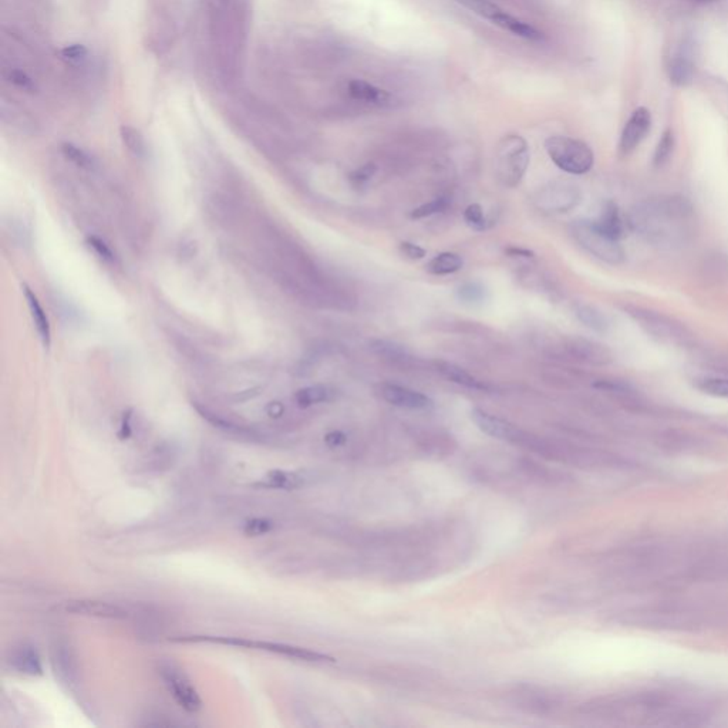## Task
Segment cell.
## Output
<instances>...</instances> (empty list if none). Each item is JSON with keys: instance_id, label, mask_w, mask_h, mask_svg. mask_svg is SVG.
Instances as JSON below:
<instances>
[{"instance_id": "1", "label": "cell", "mask_w": 728, "mask_h": 728, "mask_svg": "<svg viewBox=\"0 0 728 728\" xmlns=\"http://www.w3.org/2000/svg\"><path fill=\"white\" fill-rule=\"evenodd\" d=\"M629 228L651 246L675 251L697 234V215L689 198L664 194L637 202L628 216Z\"/></svg>"}, {"instance_id": "2", "label": "cell", "mask_w": 728, "mask_h": 728, "mask_svg": "<svg viewBox=\"0 0 728 728\" xmlns=\"http://www.w3.org/2000/svg\"><path fill=\"white\" fill-rule=\"evenodd\" d=\"M529 161V147L524 137L518 134L502 137L495 150L496 180L507 188L518 187L528 171Z\"/></svg>"}, {"instance_id": "3", "label": "cell", "mask_w": 728, "mask_h": 728, "mask_svg": "<svg viewBox=\"0 0 728 728\" xmlns=\"http://www.w3.org/2000/svg\"><path fill=\"white\" fill-rule=\"evenodd\" d=\"M170 642L173 643H213V644H222V646H234V647H244V649H253V650H262L274 653L279 656H286L291 658L309 661V663H323L330 661L333 663L334 658L317 653L309 649L292 646V644H284V643H274V642H265V640H251L245 637H232V636H176L171 637Z\"/></svg>"}, {"instance_id": "4", "label": "cell", "mask_w": 728, "mask_h": 728, "mask_svg": "<svg viewBox=\"0 0 728 728\" xmlns=\"http://www.w3.org/2000/svg\"><path fill=\"white\" fill-rule=\"evenodd\" d=\"M625 310L650 338L660 343L680 348L693 343V334L687 330L686 326L673 317H668L661 312L642 306H628Z\"/></svg>"}, {"instance_id": "5", "label": "cell", "mask_w": 728, "mask_h": 728, "mask_svg": "<svg viewBox=\"0 0 728 728\" xmlns=\"http://www.w3.org/2000/svg\"><path fill=\"white\" fill-rule=\"evenodd\" d=\"M545 150L559 170L572 176H583L589 173L595 164L592 148L576 138L552 135L546 138Z\"/></svg>"}, {"instance_id": "6", "label": "cell", "mask_w": 728, "mask_h": 728, "mask_svg": "<svg viewBox=\"0 0 728 728\" xmlns=\"http://www.w3.org/2000/svg\"><path fill=\"white\" fill-rule=\"evenodd\" d=\"M569 232L581 248L599 260L611 266H619L625 262L626 255L619 241L602 232L596 227L595 220H574L569 227Z\"/></svg>"}, {"instance_id": "7", "label": "cell", "mask_w": 728, "mask_h": 728, "mask_svg": "<svg viewBox=\"0 0 728 728\" xmlns=\"http://www.w3.org/2000/svg\"><path fill=\"white\" fill-rule=\"evenodd\" d=\"M158 675L180 707L188 713H198L202 708L201 696L180 666L168 660L159 661Z\"/></svg>"}, {"instance_id": "8", "label": "cell", "mask_w": 728, "mask_h": 728, "mask_svg": "<svg viewBox=\"0 0 728 728\" xmlns=\"http://www.w3.org/2000/svg\"><path fill=\"white\" fill-rule=\"evenodd\" d=\"M582 192L579 187L568 181H555L539 188L534 197V204L541 212L565 213L579 205Z\"/></svg>"}, {"instance_id": "9", "label": "cell", "mask_w": 728, "mask_h": 728, "mask_svg": "<svg viewBox=\"0 0 728 728\" xmlns=\"http://www.w3.org/2000/svg\"><path fill=\"white\" fill-rule=\"evenodd\" d=\"M651 128V114L646 107L636 108L623 127L619 150L623 155L632 154L647 137Z\"/></svg>"}, {"instance_id": "10", "label": "cell", "mask_w": 728, "mask_h": 728, "mask_svg": "<svg viewBox=\"0 0 728 728\" xmlns=\"http://www.w3.org/2000/svg\"><path fill=\"white\" fill-rule=\"evenodd\" d=\"M380 396L384 402L391 406L407 410H428L432 407V402L420 391L403 387L399 384L385 383L380 385Z\"/></svg>"}, {"instance_id": "11", "label": "cell", "mask_w": 728, "mask_h": 728, "mask_svg": "<svg viewBox=\"0 0 728 728\" xmlns=\"http://www.w3.org/2000/svg\"><path fill=\"white\" fill-rule=\"evenodd\" d=\"M63 610L66 613H72V614L90 616V618H98V619H114V621L126 619L128 616V611L119 604L101 602V600H90V599H77V600L65 602Z\"/></svg>"}, {"instance_id": "12", "label": "cell", "mask_w": 728, "mask_h": 728, "mask_svg": "<svg viewBox=\"0 0 728 728\" xmlns=\"http://www.w3.org/2000/svg\"><path fill=\"white\" fill-rule=\"evenodd\" d=\"M668 77L676 86H687L694 74V54L690 43L683 41L668 59Z\"/></svg>"}, {"instance_id": "13", "label": "cell", "mask_w": 728, "mask_h": 728, "mask_svg": "<svg viewBox=\"0 0 728 728\" xmlns=\"http://www.w3.org/2000/svg\"><path fill=\"white\" fill-rule=\"evenodd\" d=\"M471 420L474 424L485 434L498 438V439H508V441H517L519 438V430L512 425L511 423L502 420L496 416H492L481 409H474L471 411Z\"/></svg>"}, {"instance_id": "14", "label": "cell", "mask_w": 728, "mask_h": 728, "mask_svg": "<svg viewBox=\"0 0 728 728\" xmlns=\"http://www.w3.org/2000/svg\"><path fill=\"white\" fill-rule=\"evenodd\" d=\"M568 350L572 356L589 364L604 366L611 362V353L606 346L588 339H569Z\"/></svg>"}, {"instance_id": "15", "label": "cell", "mask_w": 728, "mask_h": 728, "mask_svg": "<svg viewBox=\"0 0 728 728\" xmlns=\"http://www.w3.org/2000/svg\"><path fill=\"white\" fill-rule=\"evenodd\" d=\"M348 93L352 98H355L357 101H363V102L374 104V105H388V104H391V101H393V95H391L388 91L378 88L369 81L357 80V79H353L349 81Z\"/></svg>"}, {"instance_id": "16", "label": "cell", "mask_w": 728, "mask_h": 728, "mask_svg": "<svg viewBox=\"0 0 728 728\" xmlns=\"http://www.w3.org/2000/svg\"><path fill=\"white\" fill-rule=\"evenodd\" d=\"M11 664L19 673L26 676H41L43 666L39 651L32 644H22L16 650H13L11 657Z\"/></svg>"}, {"instance_id": "17", "label": "cell", "mask_w": 728, "mask_h": 728, "mask_svg": "<svg viewBox=\"0 0 728 728\" xmlns=\"http://www.w3.org/2000/svg\"><path fill=\"white\" fill-rule=\"evenodd\" d=\"M595 223L602 232L616 241H619L625 235L626 222L621 213L619 206L614 202H606L599 219L595 220Z\"/></svg>"}, {"instance_id": "18", "label": "cell", "mask_w": 728, "mask_h": 728, "mask_svg": "<svg viewBox=\"0 0 728 728\" xmlns=\"http://www.w3.org/2000/svg\"><path fill=\"white\" fill-rule=\"evenodd\" d=\"M53 666L55 670V675L67 683L72 684L76 680L77 676V667H76V658L72 647L67 643H58L53 647Z\"/></svg>"}, {"instance_id": "19", "label": "cell", "mask_w": 728, "mask_h": 728, "mask_svg": "<svg viewBox=\"0 0 728 728\" xmlns=\"http://www.w3.org/2000/svg\"><path fill=\"white\" fill-rule=\"evenodd\" d=\"M23 293H25L29 310H30V316L33 319L36 330H37L40 339H41V343H43V346L46 349H48L50 345H51V330H50L48 319H47L46 313L43 310L37 296L34 295V292L27 285H23Z\"/></svg>"}, {"instance_id": "20", "label": "cell", "mask_w": 728, "mask_h": 728, "mask_svg": "<svg viewBox=\"0 0 728 728\" xmlns=\"http://www.w3.org/2000/svg\"><path fill=\"white\" fill-rule=\"evenodd\" d=\"M492 25L501 27L502 30H507V32L512 33L514 36L525 39V40L538 41V40H541L543 37V34L538 29H535L529 23H525V22L511 16L510 13L503 12V11H501L495 16V19L492 20Z\"/></svg>"}, {"instance_id": "21", "label": "cell", "mask_w": 728, "mask_h": 728, "mask_svg": "<svg viewBox=\"0 0 728 728\" xmlns=\"http://www.w3.org/2000/svg\"><path fill=\"white\" fill-rule=\"evenodd\" d=\"M306 484L305 475L299 472L292 471H284V470H272L266 474L265 479L255 484V487L259 488H273V489H298Z\"/></svg>"}, {"instance_id": "22", "label": "cell", "mask_w": 728, "mask_h": 728, "mask_svg": "<svg viewBox=\"0 0 728 728\" xmlns=\"http://www.w3.org/2000/svg\"><path fill=\"white\" fill-rule=\"evenodd\" d=\"M437 369L441 373V376H444L446 380H450L456 384H460V385L471 388V390H479V391L489 390V387L485 383L479 381L472 374H470L467 370H464L463 367H460L454 363L437 362Z\"/></svg>"}, {"instance_id": "23", "label": "cell", "mask_w": 728, "mask_h": 728, "mask_svg": "<svg viewBox=\"0 0 728 728\" xmlns=\"http://www.w3.org/2000/svg\"><path fill=\"white\" fill-rule=\"evenodd\" d=\"M464 266V259L454 252H442L435 255L427 265L425 270L435 276L453 274L461 270Z\"/></svg>"}, {"instance_id": "24", "label": "cell", "mask_w": 728, "mask_h": 728, "mask_svg": "<svg viewBox=\"0 0 728 728\" xmlns=\"http://www.w3.org/2000/svg\"><path fill=\"white\" fill-rule=\"evenodd\" d=\"M576 317L589 329L597 333H606L609 330V319L597 307L588 303H578L575 306Z\"/></svg>"}, {"instance_id": "25", "label": "cell", "mask_w": 728, "mask_h": 728, "mask_svg": "<svg viewBox=\"0 0 728 728\" xmlns=\"http://www.w3.org/2000/svg\"><path fill=\"white\" fill-rule=\"evenodd\" d=\"M333 396L334 393L326 385H309L298 391L295 395V402L300 409H309L315 404L333 400Z\"/></svg>"}, {"instance_id": "26", "label": "cell", "mask_w": 728, "mask_h": 728, "mask_svg": "<svg viewBox=\"0 0 728 728\" xmlns=\"http://www.w3.org/2000/svg\"><path fill=\"white\" fill-rule=\"evenodd\" d=\"M701 270L707 281H711L714 284L725 282L728 279V258L717 252L708 255L704 259Z\"/></svg>"}, {"instance_id": "27", "label": "cell", "mask_w": 728, "mask_h": 728, "mask_svg": "<svg viewBox=\"0 0 728 728\" xmlns=\"http://www.w3.org/2000/svg\"><path fill=\"white\" fill-rule=\"evenodd\" d=\"M457 298L468 306H481L487 300V289L478 282H468L457 289Z\"/></svg>"}, {"instance_id": "28", "label": "cell", "mask_w": 728, "mask_h": 728, "mask_svg": "<svg viewBox=\"0 0 728 728\" xmlns=\"http://www.w3.org/2000/svg\"><path fill=\"white\" fill-rule=\"evenodd\" d=\"M696 385L699 390H701L703 393H706L708 396L728 399V377H725V376L704 377V378H700L696 383Z\"/></svg>"}, {"instance_id": "29", "label": "cell", "mask_w": 728, "mask_h": 728, "mask_svg": "<svg viewBox=\"0 0 728 728\" xmlns=\"http://www.w3.org/2000/svg\"><path fill=\"white\" fill-rule=\"evenodd\" d=\"M120 134H121V140H123L124 145L133 155H135L138 158H143L145 155V152H147L145 140L137 128H134L131 126H121Z\"/></svg>"}, {"instance_id": "30", "label": "cell", "mask_w": 728, "mask_h": 728, "mask_svg": "<svg viewBox=\"0 0 728 728\" xmlns=\"http://www.w3.org/2000/svg\"><path fill=\"white\" fill-rule=\"evenodd\" d=\"M673 151H675V134L668 128L661 134V137L657 143V147H656L654 155H653V164L657 168L664 166L670 161L671 155H673Z\"/></svg>"}, {"instance_id": "31", "label": "cell", "mask_w": 728, "mask_h": 728, "mask_svg": "<svg viewBox=\"0 0 728 728\" xmlns=\"http://www.w3.org/2000/svg\"><path fill=\"white\" fill-rule=\"evenodd\" d=\"M62 152L69 161H72L74 165L83 168V170L91 171L97 165L95 159L88 152H86L83 148H80L72 143H63Z\"/></svg>"}, {"instance_id": "32", "label": "cell", "mask_w": 728, "mask_h": 728, "mask_svg": "<svg viewBox=\"0 0 728 728\" xmlns=\"http://www.w3.org/2000/svg\"><path fill=\"white\" fill-rule=\"evenodd\" d=\"M595 387L602 391H606V393H609L611 396L622 397V399H633L636 396V390L630 384L621 381V380H613V378L597 380L595 383Z\"/></svg>"}, {"instance_id": "33", "label": "cell", "mask_w": 728, "mask_h": 728, "mask_svg": "<svg viewBox=\"0 0 728 728\" xmlns=\"http://www.w3.org/2000/svg\"><path fill=\"white\" fill-rule=\"evenodd\" d=\"M457 2L460 5H463L464 8H467L468 11H471L472 13H475L477 16H479L491 23L495 19V16L502 11L495 4H492L491 0H457Z\"/></svg>"}, {"instance_id": "34", "label": "cell", "mask_w": 728, "mask_h": 728, "mask_svg": "<svg viewBox=\"0 0 728 728\" xmlns=\"http://www.w3.org/2000/svg\"><path fill=\"white\" fill-rule=\"evenodd\" d=\"M448 204H450V199H448L446 197H439V198H435L427 204H423L417 208H414L410 213V218L411 219H423V218H428V216H432L435 213H439L442 212Z\"/></svg>"}, {"instance_id": "35", "label": "cell", "mask_w": 728, "mask_h": 728, "mask_svg": "<svg viewBox=\"0 0 728 728\" xmlns=\"http://www.w3.org/2000/svg\"><path fill=\"white\" fill-rule=\"evenodd\" d=\"M464 220L467 225L475 231H484L488 228L487 218L484 215V209L479 204H471L464 211Z\"/></svg>"}, {"instance_id": "36", "label": "cell", "mask_w": 728, "mask_h": 728, "mask_svg": "<svg viewBox=\"0 0 728 728\" xmlns=\"http://www.w3.org/2000/svg\"><path fill=\"white\" fill-rule=\"evenodd\" d=\"M376 171H377V168H376L374 164H364V165H362L360 168H357V170H355L349 176L352 187L356 188V190L366 187L367 183L374 177Z\"/></svg>"}, {"instance_id": "37", "label": "cell", "mask_w": 728, "mask_h": 728, "mask_svg": "<svg viewBox=\"0 0 728 728\" xmlns=\"http://www.w3.org/2000/svg\"><path fill=\"white\" fill-rule=\"evenodd\" d=\"M88 55V48L84 44L73 43L60 50V58L67 63H81Z\"/></svg>"}, {"instance_id": "38", "label": "cell", "mask_w": 728, "mask_h": 728, "mask_svg": "<svg viewBox=\"0 0 728 728\" xmlns=\"http://www.w3.org/2000/svg\"><path fill=\"white\" fill-rule=\"evenodd\" d=\"M273 529V522L266 518H252L245 522L244 534L248 536H262Z\"/></svg>"}, {"instance_id": "39", "label": "cell", "mask_w": 728, "mask_h": 728, "mask_svg": "<svg viewBox=\"0 0 728 728\" xmlns=\"http://www.w3.org/2000/svg\"><path fill=\"white\" fill-rule=\"evenodd\" d=\"M9 81L12 84H15L16 87H19L25 91H29V93H34L37 90L34 80L22 70H12L9 73Z\"/></svg>"}, {"instance_id": "40", "label": "cell", "mask_w": 728, "mask_h": 728, "mask_svg": "<svg viewBox=\"0 0 728 728\" xmlns=\"http://www.w3.org/2000/svg\"><path fill=\"white\" fill-rule=\"evenodd\" d=\"M87 242H88V245L94 249V252H95V253H97L102 260H105V262H114L116 256H114L113 251L110 249V246H108L102 239H100V238H97V237H88V238H87Z\"/></svg>"}, {"instance_id": "41", "label": "cell", "mask_w": 728, "mask_h": 728, "mask_svg": "<svg viewBox=\"0 0 728 728\" xmlns=\"http://www.w3.org/2000/svg\"><path fill=\"white\" fill-rule=\"evenodd\" d=\"M400 251H402V253L406 258H409L411 260H420V259H423L425 256V249L424 248H421V246H418V245H416L413 242H407V241L400 244Z\"/></svg>"}, {"instance_id": "42", "label": "cell", "mask_w": 728, "mask_h": 728, "mask_svg": "<svg viewBox=\"0 0 728 728\" xmlns=\"http://www.w3.org/2000/svg\"><path fill=\"white\" fill-rule=\"evenodd\" d=\"M133 434V430H131V411H127L123 414V418H121V424H120V430L117 432L119 438L120 439H128Z\"/></svg>"}, {"instance_id": "43", "label": "cell", "mask_w": 728, "mask_h": 728, "mask_svg": "<svg viewBox=\"0 0 728 728\" xmlns=\"http://www.w3.org/2000/svg\"><path fill=\"white\" fill-rule=\"evenodd\" d=\"M346 435L342 431H330L324 437V442L329 446H340L346 442Z\"/></svg>"}, {"instance_id": "44", "label": "cell", "mask_w": 728, "mask_h": 728, "mask_svg": "<svg viewBox=\"0 0 728 728\" xmlns=\"http://www.w3.org/2000/svg\"><path fill=\"white\" fill-rule=\"evenodd\" d=\"M284 411H285L284 406H282L281 403H277V402L270 403V404L266 407V413H267V416L272 417V418H279V417H281V416L284 414Z\"/></svg>"}, {"instance_id": "45", "label": "cell", "mask_w": 728, "mask_h": 728, "mask_svg": "<svg viewBox=\"0 0 728 728\" xmlns=\"http://www.w3.org/2000/svg\"><path fill=\"white\" fill-rule=\"evenodd\" d=\"M505 252L512 258H534L535 256V253L532 251L522 249V248H508Z\"/></svg>"}, {"instance_id": "46", "label": "cell", "mask_w": 728, "mask_h": 728, "mask_svg": "<svg viewBox=\"0 0 728 728\" xmlns=\"http://www.w3.org/2000/svg\"><path fill=\"white\" fill-rule=\"evenodd\" d=\"M700 2H707V4H710V2H718V0H700Z\"/></svg>"}]
</instances>
